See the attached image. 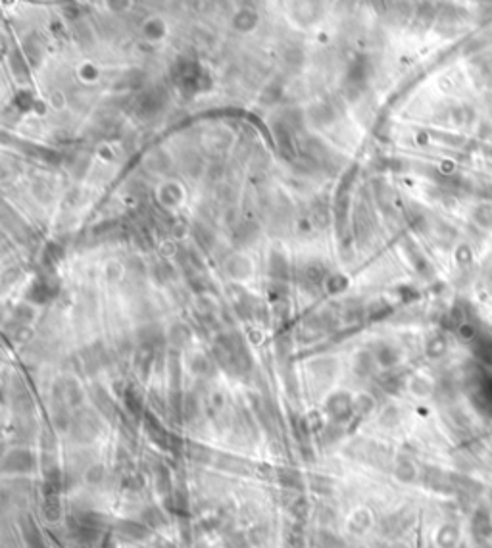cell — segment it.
<instances>
[{
  "label": "cell",
  "mask_w": 492,
  "mask_h": 548,
  "mask_svg": "<svg viewBox=\"0 0 492 548\" xmlns=\"http://www.w3.org/2000/svg\"><path fill=\"white\" fill-rule=\"evenodd\" d=\"M229 271H231L233 275H237V277H243V275H246V271H248V262L243 258H233L229 262Z\"/></svg>",
  "instance_id": "1"
}]
</instances>
